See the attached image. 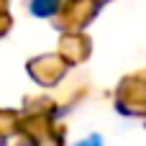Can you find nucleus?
<instances>
[{
  "instance_id": "1",
  "label": "nucleus",
  "mask_w": 146,
  "mask_h": 146,
  "mask_svg": "<svg viewBox=\"0 0 146 146\" xmlns=\"http://www.w3.org/2000/svg\"><path fill=\"white\" fill-rule=\"evenodd\" d=\"M31 13L38 15V18H49L59 10V0H31Z\"/></svg>"
},
{
  "instance_id": "2",
  "label": "nucleus",
  "mask_w": 146,
  "mask_h": 146,
  "mask_svg": "<svg viewBox=\"0 0 146 146\" xmlns=\"http://www.w3.org/2000/svg\"><path fill=\"white\" fill-rule=\"evenodd\" d=\"M74 146H103V139H100L98 133H92V136H87V139H82V141H77Z\"/></svg>"
}]
</instances>
